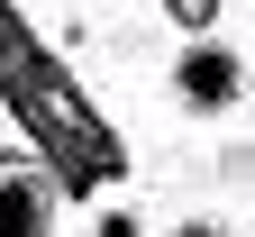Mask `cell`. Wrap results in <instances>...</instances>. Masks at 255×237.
Here are the masks:
<instances>
[{
	"label": "cell",
	"instance_id": "6da1fadb",
	"mask_svg": "<svg viewBox=\"0 0 255 237\" xmlns=\"http://www.w3.org/2000/svg\"><path fill=\"white\" fill-rule=\"evenodd\" d=\"M173 100H182L191 119L228 110V100H246V64H237L228 46H182V64H173Z\"/></svg>",
	"mask_w": 255,
	"mask_h": 237
},
{
	"label": "cell",
	"instance_id": "7a4b0ae2",
	"mask_svg": "<svg viewBox=\"0 0 255 237\" xmlns=\"http://www.w3.org/2000/svg\"><path fill=\"white\" fill-rule=\"evenodd\" d=\"M0 237H46V174L0 155Z\"/></svg>",
	"mask_w": 255,
	"mask_h": 237
},
{
	"label": "cell",
	"instance_id": "3957f363",
	"mask_svg": "<svg viewBox=\"0 0 255 237\" xmlns=\"http://www.w3.org/2000/svg\"><path fill=\"white\" fill-rule=\"evenodd\" d=\"M101 237H146V228H137V210H110V219H101Z\"/></svg>",
	"mask_w": 255,
	"mask_h": 237
},
{
	"label": "cell",
	"instance_id": "277c9868",
	"mask_svg": "<svg viewBox=\"0 0 255 237\" xmlns=\"http://www.w3.org/2000/svg\"><path fill=\"white\" fill-rule=\"evenodd\" d=\"M173 237H228V228H219V219H182Z\"/></svg>",
	"mask_w": 255,
	"mask_h": 237
},
{
	"label": "cell",
	"instance_id": "5b68a950",
	"mask_svg": "<svg viewBox=\"0 0 255 237\" xmlns=\"http://www.w3.org/2000/svg\"><path fill=\"white\" fill-rule=\"evenodd\" d=\"M173 9H182V27H191V18H201V9H210V0H173Z\"/></svg>",
	"mask_w": 255,
	"mask_h": 237
},
{
	"label": "cell",
	"instance_id": "8992f818",
	"mask_svg": "<svg viewBox=\"0 0 255 237\" xmlns=\"http://www.w3.org/2000/svg\"><path fill=\"white\" fill-rule=\"evenodd\" d=\"M246 100H255V73H246Z\"/></svg>",
	"mask_w": 255,
	"mask_h": 237
}]
</instances>
